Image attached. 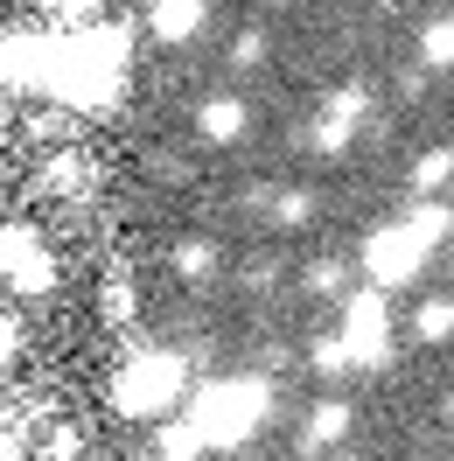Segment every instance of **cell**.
I'll list each match as a JSON object with an SVG mask.
<instances>
[{"instance_id":"obj_4","label":"cell","mask_w":454,"mask_h":461,"mask_svg":"<svg viewBox=\"0 0 454 461\" xmlns=\"http://www.w3.org/2000/svg\"><path fill=\"white\" fill-rule=\"evenodd\" d=\"M426 259H433V238H426L413 217L405 224H377L364 238V273H370V287H405V280H420Z\"/></svg>"},{"instance_id":"obj_18","label":"cell","mask_w":454,"mask_h":461,"mask_svg":"<svg viewBox=\"0 0 454 461\" xmlns=\"http://www.w3.org/2000/svg\"><path fill=\"white\" fill-rule=\"evenodd\" d=\"M308 357H314V371H322V377L350 371V343H342V329H336V336H314V349H308Z\"/></svg>"},{"instance_id":"obj_6","label":"cell","mask_w":454,"mask_h":461,"mask_svg":"<svg viewBox=\"0 0 454 461\" xmlns=\"http://www.w3.org/2000/svg\"><path fill=\"white\" fill-rule=\"evenodd\" d=\"M342 343L350 364H385L392 357V329H385V287H364L342 301Z\"/></svg>"},{"instance_id":"obj_5","label":"cell","mask_w":454,"mask_h":461,"mask_svg":"<svg viewBox=\"0 0 454 461\" xmlns=\"http://www.w3.org/2000/svg\"><path fill=\"white\" fill-rule=\"evenodd\" d=\"M0 280L14 294H50L57 287V259L35 238V224H0Z\"/></svg>"},{"instance_id":"obj_3","label":"cell","mask_w":454,"mask_h":461,"mask_svg":"<svg viewBox=\"0 0 454 461\" xmlns=\"http://www.w3.org/2000/svg\"><path fill=\"white\" fill-rule=\"evenodd\" d=\"M182 384H189V364L175 349H133L113 377V412L119 420H161Z\"/></svg>"},{"instance_id":"obj_1","label":"cell","mask_w":454,"mask_h":461,"mask_svg":"<svg viewBox=\"0 0 454 461\" xmlns=\"http://www.w3.org/2000/svg\"><path fill=\"white\" fill-rule=\"evenodd\" d=\"M126 85V35L119 29H63L50 35V70H42V98H57L70 113H98L113 105Z\"/></svg>"},{"instance_id":"obj_7","label":"cell","mask_w":454,"mask_h":461,"mask_svg":"<svg viewBox=\"0 0 454 461\" xmlns=\"http://www.w3.org/2000/svg\"><path fill=\"white\" fill-rule=\"evenodd\" d=\"M203 22H210V0H154V7H147V35H154V42H168V50L196 42Z\"/></svg>"},{"instance_id":"obj_16","label":"cell","mask_w":454,"mask_h":461,"mask_svg":"<svg viewBox=\"0 0 454 461\" xmlns=\"http://www.w3.org/2000/svg\"><path fill=\"white\" fill-rule=\"evenodd\" d=\"M413 329H420V343H454V301H448V294H440V301H426Z\"/></svg>"},{"instance_id":"obj_2","label":"cell","mask_w":454,"mask_h":461,"mask_svg":"<svg viewBox=\"0 0 454 461\" xmlns=\"http://www.w3.org/2000/svg\"><path fill=\"white\" fill-rule=\"evenodd\" d=\"M273 412V384L266 377H210L196 399H189V427L210 447H245Z\"/></svg>"},{"instance_id":"obj_12","label":"cell","mask_w":454,"mask_h":461,"mask_svg":"<svg viewBox=\"0 0 454 461\" xmlns=\"http://www.w3.org/2000/svg\"><path fill=\"white\" fill-rule=\"evenodd\" d=\"M203 455H210V440H203L189 420H175V427L154 433V461H203Z\"/></svg>"},{"instance_id":"obj_14","label":"cell","mask_w":454,"mask_h":461,"mask_svg":"<svg viewBox=\"0 0 454 461\" xmlns=\"http://www.w3.org/2000/svg\"><path fill=\"white\" fill-rule=\"evenodd\" d=\"M420 63L426 70H454V14H440V22L420 29Z\"/></svg>"},{"instance_id":"obj_22","label":"cell","mask_w":454,"mask_h":461,"mask_svg":"<svg viewBox=\"0 0 454 461\" xmlns=\"http://www.w3.org/2000/svg\"><path fill=\"white\" fill-rule=\"evenodd\" d=\"M273 217H280V224H308V217H314V196H301V189H286V196L273 203Z\"/></svg>"},{"instance_id":"obj_10","label":"cell","mask_w":454,"mask_h":461,"mask_svg":"<svg viewBox=\"0 0 454 461\" xmlns=\"http://www.w3.org/2000/svg\"><path fill=\"white\" fill-rule=\"evenodd\" d=\"M168 266H175V280H189V287H210L217 280V245H203V238H182L168 252Z\"/></svg>"},{"instance_id":"obj_17","label":"cell","mask_w":454,"mask_h":461,"mask_svg":"<svg viewBox=\"0 0 454 461\" xmlns=\"http://www.w3.org/2000/svg\"><path fill=\"white\" fill-rule=\"evenodd\" d=\"M448 175H454V147H426V154H420V168H413V189H426V196H433V189H440Z\"/></svg>"},{"instance_id":"obj_13","label":"cell","mask_w":454,"mask_h":461,"mask_svg":"<svg viewBox=\"0 0 454 461\" xmlns=\"http://www.w3.org/2000/svg\"><path fill=\"white\" fill-rule=\"evenodd\" d=\"M98 315L113 321V329H126V321L141 315V287H133V280H126V273H113V280H105V287H98Z\"/></svg>"},{"instance_id":"obj_19","label":"cell","mask_w":454,"mask_h":461,"mask_svg":"<svg viewBox=\"0 0 454 461\" xmlns=\"http://www.w3.org/2000/svg\"><path fill=\"white\" fill-rule=\"evenodd\" d=\"M42 461H85V433H77V427H50Z\"/></svg>"},{"instance_id":"obj_11","label":"cell","mask_w":454,"mask_h":461,"mask_svg":"<svg viewBox=\"0 0 454 461\" xmlns=\"http://www.w3.org/2000/svg\"><path fill=\"white\" fill-rule=\"evenodd\" d=\"M342 433H350V405H342V399H322L308 412V455H329Z\"/></svg>"},{"instance_id":"obj_21","label":"cell","mask_w":454,"mask_h":461,"mask_svg":"<svg viewBox=\"0 0 454 461\" xmlns=\"http://www.w3.org/2000/svg\"><path fill=\"white\" fill-rule=\"evenodd\" d=\"M50 7H57L63 29H91V22H98V0H50Z\"/></svg>"},{"instance_id":"obj_26","label":"cell","mask_w":454,"mask_h":461,"mask_svg":"<svg viewBox=\"0 0 454 461\" xmlns=\"http://www.w3.org/2000/svg\"><path fill=\"white\" fill-rule=\"evenodd\" d=\"M448 412H454V405H448Z\"/></svg>"},{"instance_id":"obj_23","label":"cell","mask_w":454,"mask_h":461,"mask_svg":"<svg viewBox=\"0 0 454 461\" xmlns=\"http://www.w3.org/2000/svg\"><path fill=\"white\" fill-rule=\"evenodd\" d=\"M336 287H342V266H336V259L308 266V294H336Z\"/></svg>"},{"instance_id":"obj_8","label":"cell","mask_w":454,"mask_h":461,"mask_svg":"<svg viewBox=\"0 0 454 461\" xmlns=\"http://www.w3.org/2000/svg\"><path fill=\"white\" fill-rule=\"evenodd\" d=\"M357 119H364V91H336L329 113L314 119V147H322V154H342L350 133H357Z\"/></svg>"},{"instance_id":"obj_24","label":"cell","mask_w":454,"mask_h":461,"mask_svg":"<svg viewBox=\"0 0 454 461\" xmlns=\"http://www.w3.org/2000/svg\"><path fill=\"white\" fill-rule=\"evenodd\" d=\"M14 349H22V321H14L7 308H0V371L14 364Z\"/></svg>"},{"instance_id":"obj_9","label":"cell","mask_w":454,"mask_h":461,"mask_svg":"<svg viewBox=\"0 0 454 461\" xmlns=\"http://www.w3.org/2000/svg\"><path fill=\"white\" fill-rule=\"evenodd\" d=\"M245 126H252V113H245V98H203L196 105V133L203 140H245Z\"/></svg>"},{"instance_id":"obj_15","label":"cell","mask_w":454,"mask_h":461,"mask_svg":"<svg viewBox=\"0 0 454 461\" xmlns=\"http://www.w3.org/2000/svg\"><path fill=\"white\" fill-rule=\"evenodd\" d=\"M42 189L50 196H77L85 189V154H50L42 161Z\"/></svg>"},{"instance_id":"obj_20","label":"cell","mask_w":454,"mask_h":461,"mask_svg":"<svg viewBox=\"0 0 454 461\" xmlns=\"http://www.w3.org/2000/svg\"><path fill=\"white\" fill-rule=\"evenodd\" d=\"M259 63H266V35L245 29L238 42H231V70H259Z\"/></svg>"},{"instance_id":"obj_25","label":"cell","mask_w":454,"mask_h":461,"mask_svg":"<svg viewBox=\"0 0 454 461\" xmlns=\"http://www.w3.org/2000/svg\"><path fill=\"white\" fill-rule=\"evenodd\" d=\"M0 461H29V455H22V440H14V433H0Z\"/></svg>"}]
</instances>
